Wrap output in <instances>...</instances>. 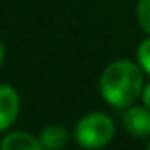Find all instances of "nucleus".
Returning a JSON list of instances; mask_svg holds the SVG:
<instances>
[{
	"label": "nucleus",
	"mask_w": 150,
	"mask_h": 150,
	"mask_svg": "<svg viewBox=\"0 0 150 150\" xmlns=\"http://www.w3.org/2000/svg\"><path fill=\"white\" fill-rule=\"evenodd\" d=\"M143 87V69L138 62L127 58H120L106 65L99 80L103 99L117 110H125L141 99Z\"/></svg>",
	"instance_id": "obj_1"
},
{
	"label": "nucleus",
	"mask_w": 150,
	"mask_h": 150,
	"mask_svg": "<svg viewBox=\"0 0 150 150\" xmlns=\"http://www.w3.org/2000/svg\"><path fill=\"white\" fill-rule=\"evenodd\" d=\"M74 138H76L80 146L87 150L104 148L115 138V124L106 113L101 111L87 113L74 127Z\"/></svg>",
	"instance_id": "obj_2"
},
{
	"label": "nucleus",
	"mask_w": 150,
	"mask_h": 150,
	"mask_svg": "<svg viewBox=\"0 0 150 150\" xmlns=\"http://www.w3.org/2000/svg\"><path fill=\"white\" fill-rule=\"evenodd\" d=\"M124 129L134 138L150 136V110L146 106H129L122 115Z\"/></svg>",
	"instance_id": "obj_3"
},
{
	"label": "nucleus",
	"mask_w": 150,
	"mask_h": 150,
	"mask_svg": "<svg viewBox=\"0 0 150 150\" xmlns=\"http://www.w3.org/2000/svg\"><path fill=\"white\" fill-rule=\"evenodd\" d=\"M20 113V96L11 85H0V132L9 129Z\"/></svg>",
	"instance_id": "obj_4"
},
{
	"label": "nucleus",
	"mask_w": 150,
	"mask_h": 150,
	"mask_svg": "<svg viewBox=\"0 0 150 150\" xmlns=\"http://www.w3.org/2000/svg\"><path fill=\"white\" fill-rule=\"evenodd\" d=\"M0 150H44V146L41 139L35 138L34 134L23 131H13L2 139Z\"/></svg>",
	"instance_id": "obj_5"
},
{
	"label": "nucleus",
	"mask_w": 150,
	"mask_h": 150,
	"mask_svg": "<svg viewBox=\"0 0 150 150\" xmlns=\"http://www.w3.org/2000/svg\"><path fill=\"white\" fill-rule=\"evenodd\" d=\"M39 139H41L44 150H62L69 141V132L62 125L53 124V125H46L41 131Z\"/></svg>",
	"instance_id": "obj_6"
},
{
	"label": "nucleus",
	"mask_w": 150,
	"mask_h": 150,
	"mask_svg": "<svg viewBox=\"0 0 150 150\" xmlns=\"http://www.w3.org/2000/svg\"><path fill=\"white\" fill-rule=\"evenodd\" d=\"M136 60H138L139 67L143 69V72L150 76V35L139 42V46L136 50Z\"/></svg>",
	"instance_id": "obj_7"
},
{
	"label": "nucleus",
	"mask_w": 150,
	"mask_h": 150,
	"mask_svg": "<svg viewBox=\"0 0 150 150\" xmlns=\"http://www.w3.org/2000/svg\"><path fill=\"white\" fill-rule=\"evenodd\" d=\"M136 20H138V25L150 35V0H138Z\"/></svg>",
	"instance_id": "obj_8"
},
{
	"label": "nucleus",
	"mask_w": 150,
	"mask_h": 150,
	"mask_svg": "<svg viewBox=\"0 0 150 150\" xmlns=\"http://www.w3.org/2000/svg\"><path fill=\"white\" fill-rule=\"evenodd\" d=\"M141 101H143V106H146L150 110V83H146L143 87V92H141Z\"/></svg>",
	"instance_id": "obj_9"
},
{
	"label": "nucleus",
	"mask_w": 150,
	"mask_h": 150,
	"mask_svg": "<svg viewBox=\"0 0 150 150\" xmlns=\"http://www.w3.org/2000/svg\"><path fill=\"white\" fill-rule=\"evenodd\" d=\"M4 57H6V50H4V44L0 42V65H2V62H4Z\"/></svg>",
	"instance_id": "obj_10"
},
{
	"label": "nucleus",
	"mask_w": 150,
	"mask_h": 150,
	"mask_svg": "<svg viewBox=\"0 0 150 150\" xmlns=\"http://www.w3.org/2000/svg\"><path fill=\"white\" fill-rule=\"evenodd\" d=\"M146 150H150V141H148V143H146Z\"/></svg>",
	"instance_id": "obj_11"
}]
</instances>
